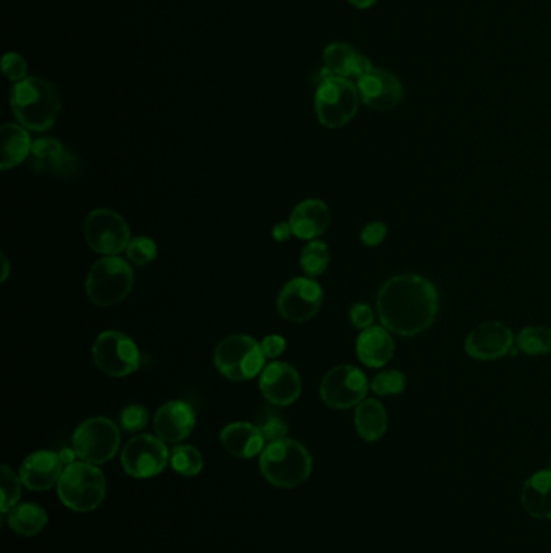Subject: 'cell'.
Instances as JSON below:
<instances>
[{"label":"cell","instance_id":"obj_42","mask_svg":"<svg viewBox=\"0 0 551 553\" xmlns=\"http://www.w3.org/2000/svg\"><path fill=\"white\" fill-rule=\"evenodd\" d=\"M353 7L359 10L371 9L379 0H348Z\"/></svg>","mask_w":551,"mask_h":553},{"label":"cell","instance_id":"obj_39","mask_svg":"<svg viewBox=\"0 0 551 553\" xmlns=\"http://www.w3.org/2000/svg\"><path fill=\"white\" fill-rule=\"evenodd\" d=\"M262 351L265 358L275 359L283 355L287 350V340L280 335H267L261 342Z\"/></svg>","mask_w":551,"mask_h":553},{"label":"cell","instance_id":"obj_15","mask_svg":"<svg viewBox=\"0 0 551 553\" xmlns=\"http://www.w3.org/2000/svg\"><path fill=\"white\" fill-rule=\"evenodd\" d=\"M356 86L361 101L374 110L395 109L404 98V88L398 76L382 68H372L356 81Z\"/></svg>","mask_w":551,"mask_h":553},{"label":"cell","instance_id":"obj_38","mask_svg":"<svg viewBox=\"0 0 551 553\" xmlns=\"http://www.w3.org/2000/svg\"><path fill=\"white\" fill-rule=\"evenodd\" d=\"M350 321L356 329L366 330L374 324V311L366 303L353 304L350 309Z\"/></svg>","mask_w":551,"mask_h":553},{"label":"cell","instance_id":"obj_43","mask_svg":"<svg viewBox=\"0 0 551 553\" xmlns=\"http://www.w3.org/2000/svg\"><path fill=\"white\" fill-rule=\"evenodd\" d=\"M2 267H4V272H2V282L9 279L10 274V262L7 259V254L2 253Z\"/></svg>","mask_w":551,"mask_h":553},{"label":"cell","instance_id":"obj_10","mask_svg":"<svg viewBox=\"0 0 551 553\" xmlns=\"http://www.w3.org/2000/svg\"><path fill=\"white\" fill-rule=\"evenodd\" d=\"M85 238L97 254L118 256L130 245V225L115 211L94 209L86 217Z\"/></svg>","mask_w":551,"mask_h":553},{"label":"cell","instance_id":"obj_1","mask_svg":"<svg viewBox=\"0 0 551 553\" xmlns=\"http://www.w3.org/2000/svg\"><path fill=\"white\" fill-rule=\"evenodd\" d=\"M440 295L429 279L417 274L395 275L377 295V313L385 329L400 337H416L437 319Z\"/></svg>","mask_w":551,"mask_h":553},{"label":"cell","instance_id":"obj_28","mask_svg":"<svg viewBox=\"0 0 551 553\" xmlns=\"http://www.w3.org/2000/svg\"><path fill=\"white\" fill-rule=\"evenodd\" d=\"M516 347L529 356L548 355L551 353L550 327H524L516 338Z\"/></svg>","mask_w":551,"mask_h":553},{"label":"cell","instance_id":"obj_7","mask_svg":"<svg viewBox=\"0 0 551 553\" xmlns=\"http://www.w3.org/2000/svg\"><path fill=\"white\" fill-rule=\"evenodd\" d=\"M217 371L233 382H244L264 371L265 355L261 343L249 335H230L217 345L214 353Z\"/></svg>","mask_w":551,"mask_h":553},{"label":"cell","instance_id":"obj_34","mask_svg":"<svg viewBox=\"0 0 551 553\" xmlns=\"http://www.w3.org/2000/svg\"><path fill=\"white\" fill-rule=\"evenodd\" d=\"M149 413L144 406L130 405L120 413V426L123 431L139 432L148 426Z\"/></svg>","mask_w":551,"mask_h":553},{"label":"cell","instance_id":"obj_5","mask_svg":"<svg viewBox=\"0 0 551 553\" xmlns=\"http://www.w3.org/2000/svg\"><path fill=\"white\" fill-rule=\"evenodd\" d=\"M322 81L316 91V114L319 122L327 128H341L356 117L359 109L358 86L353 81L333 76L325 68Z\"/></svg>","mask_w":551,"mask_h":553},{"label":"cell","instance_id":"obj_4","mask_svg":"<svg viewBox=\"0 0 551 553\" xmlns=\"http://www.w3.org/2000/svg\"><path fill=\"white\" fill-rule=\"evenodd\" d=\"M57 492L65 507L76 513H89L106 500V476L96 465L76 461L64 469Z\"/></svg>","mask_w":551,"mask_h":553},{"label":"cell","instance_id":"obj_6","mask_svg":"<svg viewBox=\"0 0 551 553\" xmlns=\"http://www.w3.org/2000/svg\"><path fill=\"white\" fill-rule=\"evenodd\" d=\"M133 283L135 274L130 264L118 256H106L94 262L89 269L86 295L96 306L109 308L122 303L130 295Z\"/></svg>","mask_w":551,"mask_h":553},{"label":"cell","instance_id":"obj_12","mask_svg":"<svg viewBox=\"0 0 551 553\" xmlns=\"http://www.w3.org/2000/svg\"><path fill=\"white\" fill-rule=\"evenodd\" d=\"M170 453L157 435L141 434L128 440L122 452V466L130 478L151 479L169 465Z\"/></svg>","mask_w":551,"mask_h":553},{"label":"cell","instance_id":"obj_31","mask_svg":"<svg viewBox=\"0 0 551 553\" xmlns=\"http://www.w3.org/2000/svg\"><path fill=\"white\" fill-rule=\"evenodd\" d=\"M0 471H2V476H0V487H2L0 511L7 515L12 508L17 507L18 502L22 499L23 482L20 479V474H15V471L7 465H2Z\"/></svg>","mask_w":551,"mask_h":553},{"label":"cell","instance_id":"obj_33","mask_svg":"<svg viewBox=\"0 0 551 553\" xmlns=\"http://www.w3.org/2000/svg\"><path fill=\"white\" fill-rule=\"evenodd\" d=\"M127 256L136 266H148L149 262L157 258L156 241L149 237L131 238Z\"/></svg>","mask_w":551,"mask_h":553},{"label":"cell","instance_id":"obj_19","mask_svg":"<svg viewBox=\"0 0 551 553\" xmlns=\"http://www.w3.org/2000/svg\"><path fill=\"white\" fill-rule=\"evenodd\" d=\"M64 469L59 453L38 450L26 456L20 466V479L26 489L33 492H46L59 484Z\"/></svg>","mask_w":551,"mask_h":553},{"label":"cell","instance_id":"obj_3","mask_svg":"<svg viewBox=\"0 0 551 553\" xmlns=\"http://www.w3.org/2000/svg\"><path fill=\"white\" fill-rule=\"evenodd\" d=\"M259 468L265 481L280 489H295L312 474V456L296 440L283 439L264 448Z\"/></svg>","mask_w":551,"mask_h":553},{"label":"cell","instance_id":"obj_27","mask_svg":"<svg viewBox=\"0 0 551 553\" xmlns=\"http://www.w3.org/2000/svg\"><path fill=\"white\" fill-rule=\"evenodd\" d=\"M7 523L13 532H17L20 536L31 537L44 531L49 523V516L46 510L36 503H18L17 507L7 513Z\"/></svg>","mask_w":551,"mask_h":553},{"label":"cell","instance_id":"obj_29","mask_svg":"<svg viewBox=\"0 0 551 553\" xmlns=\"http://www.w3.org/2000/svg\"><path fill=\"white\" fill-rule=\"evenodd\" d=\"M170 466L175 473L185 478H194L201 473L204 460L201 452L193 445H177L170 452Z\"/></svg>","mask_w":551,"mask_h":553},{"label":"cell","instance_id":"obj_40","mask_svg":"<svg viewBox=\"0 0 551 553\" xmlns=\"http://www.w3.org/2000/svg\"><path fill=\"white\" fill-rule=\"evenodd\" d=\"M291 235H295V233H293L290 222H278L274 230H272V237H274L278 243L290 240Z\"/></svg>","mask_w":551,"mask_h":553},{"label":"cell","instance_id":"obj_32","mask_svg":"<svg viewBox=\"0 0 551 553\" xmlns=\"http://www.w3.org/2000/svg\"><path fill=\"white\" fill-rule=\"evenodd\" d=\"M371 389L379 397L401 395L404 389H406V376H404L403 372L396 371V369L382 371L372 380Z\"/></svg>","mask_w":551,"mask_h":553},{"label":"cell","instance_id":"obj_30","mask_svg":"<svg viewBox=\"0 0 551 553\" xmlns=\"http://www.w3.org/2000/svg\"><path fill=\"white\" fill-rule=\"evenodd\" d=\"M299 262H301V269H303L304 274L311 277V279L312 277H319L329 267V246L325 245L324 241H309L308 245L304 246Z\"/></svg>","mask_w":551,"mask_h":553},{"label":"cell","instance_id":"obj_25","mask_svg":"<svg viewBox=\"0 0 551 553\" xmlns=\"http://www.w3.org/2000/svg\"><path fill=\"white\" fill-rule=\"evenodd\" d=\"M33 143L30 133L22 125L17 123H5L2 127V157H0V169H15L18 165L31 156Z\"/></svg>","mask_w":551,"mask_h":553},{"label":"cell","instance_id":"obj_41","mask_svg":"<svg viewBox=\"0 0 551 553\" xmlns=\"http://www.w3.org/2000/svg\"><path fill=\"white\" fill-rule=\"evenodd\" d=\"M60 460L64 463L65 468L67 466L73 465L76 463V458H78V453H76L75 448H62L59 452Z\"/></svg>","mask_w":551,"mask_h":553},{"label":"cell","instance_id":"obj_21","mask_svg":"<svg viewBox=\"0 0 551 553\" xmlns=\"http://www.w3.org/2000/svg\"><path fill=\"white\" fill-rule=\"evenodd\" d=\"M288 222L295 237L301 240H316L329 228V206L319 199H306L293 209Z\"/></svg>","mask_w":551,"mask_h":553},{"label":"cell","instance_id":"obj_14","mask_svg":"<svg viewBox=\"0 0 551 553\" xmlns=\"http://www.w3.org/2000/svg\"><path fill=\"white\" fill-rule=\"evenodd\" d=\"M31 164L38 174L52 175L60 180H78L83 175L80 157L55 138L34 141Z\"/></svg>","mask_w":551,"mask_h":553},{"label":"cell","instance_id":"obj_20","mask_svg":"<svg viewBox=\"0 0 551 553\" xmlns=\"http://www.w3.org/2000/svg\"><path fill=\"white\" fill-rule=\"evenodd\" d=\"M356 355L367 368L379 369L387 366L395 355L392 332L383 326L361 330L356 342Z\"/></svg>","mask_w":551,"mask_h":553},{"label":"cell","instance_id":"obj_37","mask_svg":"<svg viewBox=\"0 0 551 553\" xmlns=\"http://www.w3.org/2000/svg\"><path fill=\"white\" fill-rule=\"evenodd\" d=\"M387 233L388 227L385 222H380V220H377V222H371V224H367L366 227L362 228V245L369 246V248L382 245L385 238H387Z\"/></svg>","mask_w":551,"mask_h":553},{"label":"cell","instance_id":"obj_22","mask_svg":"<svg viewBox=\"0 0 551 553\" xmlns=\"http://www.w3.org/2000/svg\"><path fill=\"white\" fill-rule=\"evenodd\" d=\"M324 64L333 76H340L346 80L351 78L359 80L362 75H366L374 68L366 55H362L346 43H332L325 47Z\"/></svg>","mask_w":551,"mask_h":553},{"label":"cell","instance_id":"obj_9","mask_svg":"<svg viewBox=\"0 0 551 553\" xmlns=\"http://www.w3.org/2000/svg\"><path fill=\"white\" fill-rule=\"evenodd\" d=\"M93 359L97 369L107 376L127 377L138 371L141 356L133 338L117 330H107L94 342Z\"/></svg>","mask_w":551,"mask_h":553},{"label":"cell","instance_id":"obj_8","mask_svg":"<svg viewBox=\"0 0 551 553\" xmlns=\"http://www.w3.org/2000/svg\"><path fill=\"white\" fill-rule=\"evenodd\" d=\"M73 448L78 458L91 465L109 463L120 448V429L109 418H89L73 432Z\"/></svg>","mask_w":551,"mask_h":553},{"label":"cell","instance_id":"obj_17","mask_svg":"<svg viewBox=\"0 0 551 553\" xmlns=\"http://www.w3.org/2000/svg\"><path fill=\"white\" fill-rule=\"evenodd\" d=\"M262 395L277 406H290L301 395V376L291 364L275 361L265 366L259 379Z\"/></svg>","mask_w":551,"mask_h":553},{"label":"cell","instance_id":"obj_16","mask_svg":"<svg viewBox=\"0 0 551 553\" xmlns=\"http://www.w3.org/2000/svg\"><path fill=\"white\" fill-rule=\"evenodd\" d=\"M516 345L513 330L501 322H485L480 324L471 334L467 335V355L479 361H493L508 355L511 348Z\"/></svg>","mask_w":551,"mask_h":553},{"label":"cell","instance_id":"obj_35","mask_svg":"<svg viewBox=\"0 0 551 553\" xmlns=\"http://www.w3.org/2000/svg\"><path fill=\"white\" fill-rule=\"evenodd\" d=\"M2 72L7 76V80L20 83L28 78V64L17 52H7L2 59Z\"/></svg>","mask_w":551,"mask_h":553},{"label":"cell","instance_id":"obj_36","mask_svg":"<svg viewBox=\"0 0 551 553\" xmlns=\"http://www.w3.org/2000/svg\"><path fill=\"white\" fill-rule=\"evenodd\" d=\"M261 431L265 442L272 444V442L287 439L288 424L282 418L275 416V414H270V416L264 419V423L261 424Z\"/></svg>","mask_w":551,"mask_h":553},{"label":"cell","instance_id":"obj_24","mask_svg":"<svg viewBox=\"0 0 551 553\" xmlns=\"http://www.w3.org/2000/svg\"><path fill=\"white\" fill-rule=\"evenodd\" d=\"M522 507L532 518L551 520V469L539 471L522 487Z\"/></svg>","mask_w":551,"mask_h":553},{"label":"cell","instance_id":"obj_44","mask_svg":"<svg viewBox=\"0 0 551 553\" xmlns=\"http://www.w3.org/2000/svg\"><path fill=\"white\" fill-rule=\"evenodd\" d=\"M550 469H551V460H550Z\"/></svg>","mask_w":551,"mask_h":553},{"label":"cell","instance_id":"obj_23","mask_svg":"<svg viewBox=\"0 0 551 553\" xmlns=\"http://www.w3.org/2000/svg\"><path fill=\"white\" fill-rule=\"evenodd\" d=\"M220 442L230 455L243 460L261 455L265 448L261 427L251 423H232L223 427Z\"/></svg>","mask_w":551,"mask_h":553},{"label":"cell","instance_id":"obj_13","mask_svg":"<svg viewBox=\"0 0 551 553\" xmlns=\"http://www.w3.org/2000/svg\"><path fill=\"white\" fill-rule=\"evenodd\" d=\"M324 290L311 277H296L278 295V313L290 322H306L319 313Z\"/></svg>","mask_w":551,"mask_h":553},{"label":"cell","instance_id":"obj_26","mask_svg":"<svg viewBox=\"0 0 551 553\" xmlns=\"http://www.w3.org/2000/svg\"><path fill=\"white\" fill-rule=\"evenodd\" d=\"M354 426L366 442H377L382 439L388 427L387 410L375 398H367L359 403L354 413Z\"/></svg>","mask_w":551,"mask_h":553},{"label":"cell","instance_id":"obj_11","mask_svg":"<svg viewBox=\"0 0 551 553\" xmlns=\"http://www.w3.org/2000/svg\"><path fill=\"white\" fill-rule=\"evenodd\" d=\"M369 380L361 369L343 364L330 369L320 384V398L332 410H350L366 400Z\"/></svg>","mask_w":551,"mask_h":553},{"label":"cell","instance_id":"obj_2","mask_svg":"<svg viewBox=\"0 0 551 553\" xmlns=\"http://www.w3.org/2000/svg\"><path fill=\"white\" fill-rule=\"evenodd\" d=\"M10 107L22 127L43 133L51 130L59 119L62 101L51 81L28 76L13 86Z\"/></svg>","mask_w":551,"mask_h":553},{"label":"cell","instance_id":"obj_18","mask_svg":"<svg viewBox=\"0 0 551 553\" xmlns=\"http://www.w3.org/2000/svg\"><path fill=\"white\" fill-rule=\"evenodd\" d=\"M196 427L193 406L181 400L164 403L154 416V431L165 444H180Z\"/></svg>","mask_w":551,"mask_h":553}]
</instances>
